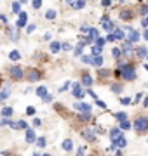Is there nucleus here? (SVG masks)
<instances>
[{"instance_id": "nucleus-1", "label": "nucleus", "mask_w": 148, "mask_h": 156, "mask_svg": "<svg viewBox=\"0 0 148 156\" xmlns=\"http://www.w3.org/2000/svg\"><path fill=\"white\" fill-rule=\"evenodd\" d=\"M117 75H119V76H122L124 80L132 82V80H136V78H138L136 66H134V64H131V62L119 61V64H117Z\"/></svg>"}, {"instance_id": "nucleus-2", "label": "nucleus", "mask_w": 148, "mask_h": 156, "mask_svg": "<svg viewBox=\"0 0 148 156\" xmlns=\"http://www.w3.org/2000/svg\"><path fill=\"white\" fill-rule=\"evenodd\" d=\"M134 130L139 134H145L148 130V118L146 116H139L138 120H134Z\"/></svg>"}, {"instance_id": "nucleus-3", "label": "nucleus", "mask_w": 148, "mask_h": 156, "mask_svg": "<svg viewBox=\"0 0 148 156\" xmlns=\"http://www.w3.org/2000/svg\"><path fill=\"white\" fill-rule=\"evenodd\" d=\"M9 75H11V78H14V80H23V78H24L23 68L17 66V64H14V66L9 68Z\"/></svg>"}, {"instance_id": "nucleus-4", "label": "nucleus", "mask_w": 148, "mask_h": 156, "mask_svg": "<svg viewBox=\"0 0 148 156\" xmlns=\"http://www.w3.org/2000/svg\"><path fill=\"white\" fill-rule=\"evenodd\" d=\"M40 76H42L40 71L39 69H35V68H30L28 71L24 73V78H26L28 82H37V80H40Z\"/></svg>"}, {"instance_id": "nucleus-5", "label": "nucleus", "mask_w": 148, "mask_h": 156, "mask_svg": "<svg viewBox=\"0 0 148 156\" xmlns=\"http://www.w3.org/2000/svg\"><path fill=\"white\" fill-rule=\"evenodd\" d=\"M70 85L73 87V89H72V95H73V97H77V99H82V97L86 95V92L82 90V85H80L79 82H77V83H70Z\"/></svg>"}, {"instance_id": "nucleus-6", "label": "nucleus", "mask_w": 148, "mask_h": 156, "mask_svg": "<svg viewBox=\"0 0 148 156\" xmlns=\"http://www.w3.org/2000/svg\"><path fill=\"white\" fill-rule=\"evenodd\" d=\"M73 108L79 113H91L92 111V106H91V104H87V102H75Z\"/></svg>"}, {"instance_id": "nucleus-7", "label": "nucleus", "mask_w": 148, "mask_h": 156, "mask_svg": "<svg viewBox=\"0 0 148 156\" xmlns=\"http://www.w3.org/2000/svg\"><path fill=\"white\" fill-rule=\"evenodd\" d=\"M101 26H103V30H105V31H108V33L115 28V24L110 21L108 16H103V17H101Z\"/></svg>"}, {"instance_id": "nucleus-8", "label": "nucleus", "mask_w": 148, "mask_h": 156, "mask_svg": "<svg viewBox=\"0 0 148 156\" xmlns=\"http://www.w3.org/2000/svg\"><path fill=\"white\" fill-rule=\"evenodd\" d=\"M17 14H19V19H17L16 26L17 28H24L26 23H28V14H26V12H17Z\"/></svg>"}, {"instance_id": "nucleus-9", "label": "nucleus", "mask_w": 148, "mask_h": 156, "mask_svg": "<svg viewBox=\"0 0 148 156\" xmlns=\"http://www.w3.org/2000/svg\"><path fill=\"white\" fill-rule=\"evenodd\" d=\"M112 35H113L115 40H124L125 38L124 30H120V28H113V30H112Z\"/></svg>"}, {"instance_id": "nucleus-10", "label": "nucleus", "mask_w": 148, "mask_h": 156, "mask_svg": "<svg viewBox=\"0 0 148 156\" xmlns=\"http://www.w3.org/2000/svg\"><path fill=\"white\" fill-rule=\"evenodd\" d=\"M134 17V12L129 11V9H124V11H120V19H124V21H129Z\"/></svg>"}, {"instance_id": "nucleus-11", "label": "nucleus", "mask_w": 148, "mask_h": 156, "mask_svg": "<svg viewBox=\"0 0 148 156\" xmlns=\"http://www.w3.org/2000/svg\"><path fill=\"white\" fill-rule=\"evenodd\" d=\"M87 33H89V35H87V44H91V42H94V38H96V37H98V35H99V33H98V30L96 28H89V30H87Z\"/></svg>"}, {"instance_id": "nucleus-12", "label": "nucleus", "mask_w": 148, "mask_h": 156, "mask_svg": "<svg viewBox=\"0 0 148 156\" xmlns=\"http://www.w3.org/2000/svg\"><path fill=\"white\" fill-rule=\"evenodd\" d=\"M139 38H141V37H139V33H138L136 30H134V28H129V42L136 44V42H138Z\"/></svg>"}, {"instance_id": "nucleus-13", "label": "nucleus", "mask_w": 148, "mask_h": 156, "mask_svg": "<svg viewBox=\"0 0 148 156\" xmlns=\"http://www.w3.org/2000/svg\"><path fill=\"white\" fill-rule=\"evenodd\" d=\"M82 137L87 140H94L96 139V135H94V130H89V128H86V130H82Z\"/></svg>"}, {"instance_id": "nucleus-14", "label": "nucleus", "mask_w": 148, "mask_h": 156, "mask_svg": "<svg viewBox=\"0 0 148 156\" xmlns=\"http://www.w3.org/2000/svg\"><path fill=\"white\" fill-rule=\"evenodd\" d=\"M122 132H124V130H120L119 127H117V128H113V130L110 132V139H112V142H113V140H117V139L120 137V135H124Z\"/></svg>"}, {"instance_id": "nucleus-15", "label": "nucleus", "mask_w": 148, "mask_h": 156, "mask_svg": "<svg viewBox=\"0 0 148 156\" xmlns=\"http://www.w3.org/2000/svg\"><path fill=\"white\" fill-rule=\"evenodd\" d=\"M91 64L92 66H96V68H99L103 64V57H101V54H98V56H91Z\"/></svg>"}, {"instance_id": "nucleus-16", "label": "nucleus", "mask_w": 148, "mask_h": 156, "mask_svg": "<svg viewBox=\"0 0 148 156\" xmlns=\"http://www.w3.org/2000/svg\"><path fill=\"white\" fill-rule=\"evenodd\" d=\"M35 139H37V134H35L33 130H30V128H26V142L28 144H33Z\"/></svg>"}, {"instance_id": "nucleus-17", "label": "nucleus", "mask_w": 148, "mask_h": 156, "mask_svg": "<svg viewBox=\"0 0 148 156\" xmlns=\"http://www.w3.org/2000/svg\"><path fill=\"white\" fill-rule=\"evenodd\" d=\"M61 147L66 151V153L72 151V149H73V140H72V139H65V140H63V144H61Z\"/></svg>"}, {"instance_id": "nucleus-18", "label": "nucleus", "mask_w": 148, "mask_h": 156, "mask_svg": "<svg viewBox=\"0 0 148 156\" xmlns=\"http://www.w3.org/2000/svg\"><path fill=\"white\" fill-rule=\"evenodd\" d=\"M120 50H122V54H129L132 50V42H124L122 47H120Z\"/></svg>"}, {"instance_id": "nucleus-19", "label": "nucleus", "mask_w": 148, "mask_h": 156, "mask_svg": "<svg viewBox=\"0 0 148 156\" xmlns=\"http://www.w3.org/2000/svg\"><path fill=\"white\" fill-rule=\"evenodd\" d=\"M112 144H115L117 147H125V146H127V140H125V137H124V135H120L119 139H117V140H113Z\"/></svg>"}, {"instance_id": "nucleus-20", "label": "nucleus", "mask_w": 148, "mask_h": 156, "mask_svg": "<svg viewBox=\"0 0 148 156\" xmlns=\"http://www.w3.org/2000/svg\"><path fill=\"white\" fill-rule=\"evenodd\" d=\"M82 83L87 85V87H92V76L87 75V73H84V75H82Z\"/></svg>"}, {"instance_id": "nucleus-21", "label": "nucleus", "mask_w": 148, "mask_h": 156, "mask_svg": "<svg viewBox=\"0 0 148 156\" xmlns=\"http://www.w3.org/2000/svg\"><path fill=\"white\" fill-rule=\"evenodd\" d=\"M79 120L80 122H89V120H92V111L91 113H79Z\"/></svg>"}, {"instance_id": "nucleus-22", "label": "nucleus", "mask_w": 148, "mask_h": 156, "mask_svg": "<svg viewBox=\"0 0 148 156\" xmlns=\"http://www.w3.org/2000/svg\"><path fill=\"white\" fill-rule=\"evenodd\" d=\"M12 113H14V109H12V108H9V106L2 108V116H6V118H11V116H12Z\"/></svg>"}, {"instance_id": "nucleus-23", "label": "nucleus", "mask_w": 148, "mask_h": 156, "mask_svg": "<svg viewBox=\"0 0 148 156\" xmlns=\"http://www.w3.org/2000/svg\"><path fill=\"white\" fill-rule=\"evenodd\" d=\"M35 144H37V147H46L47 139L46 137H37V139H35Z\"/></svg>"}, {"instance_id": "nucleus-24", "label": "nucleus", "mask_w": 148, "mask_h": 156, "mask_svg": "<svg viewBox=\"0 0 148 156\" xmlns=\"http://www.w3.org/2000/svg\"><path fill=\"white\" fill-rule=\"evenodd\" d=\"M59 49H61V44H59V42H51V52L52 54H57Z\"/></svg>"}, {"instance_id": "nucleus-25", "label": "nucleus", "mask_w": 148, "mask_h": 156, "mask_svg": "<svg viewBox=\"0 0 148 156\" xmlns=\"http://www.w3.org/2000/svg\"><path fill=\"white\" fill-rule=\"evenodd\" d=\"M9 59H11V61H19V59H21V54H19L17 50H12V52H9Z\"/></svg>"}, {"instance_id": "nucleus-26", "label": "nucleus", "mask_w": 148, "mask_h": 156, "mask_svg": "<svg viewBox=\"0 0 148 156\" xmlns=\"http://www.w3.org/2000/svg\"><path fill=\"white\" fill-rule=\"evenodd\" d=\"M119 128L120 130H129V128H131V122H127V120H120Z\"/></svg>"}, {"instance_id": "nucleus-27", "label": "nucleus", "mask_w": 148, "mask_h": 156, "mask_svg": "<svg viewBox=\"0 0 148 156\" xmlns=\"http://www.w3.org/2000/svg\"><path fill=\"white\" fill-rule=\"evenodd\" d=\"M72 5H73V9H84V7H86V0H77V2H73V4H72Z\"/></svg>"}, {"instance_id": "nucleus-28", "label": "nucleus", "mask_w": 148, "mask_h": 156, "mask_svg": "<svg viewBox=\"0 0 148 156\" xmlns=\"http://www.w3.org/2000/svg\"><path fill=\"white\" fill-rule=\"evenodd\" d=\"M9 95H11V92H9V87H7V89H4L2 92H0V102H2V101H6Z\"/></svg>"}, {"instance_id": "nucleus-29", "label": "nucleus", "mask_w": 148, "mask_h": 156, "mask_svg": "<svg viewBox=\"0 0 148 156\" xmlns=\"http://www.w3.org/2000/svg\"><path fill=\"white\" fill-rule=\"evenodd\" d=\"M146 54H148L146 47H139V49H138V57H141V59H145V57H146Z\"/></svg>"}, {"instance_id": "nucleus-30", "label": "nucleus", "mask_w": 148, "mask_h": 156, "mask_svg": "<svg viewBox=\"0 0 148 156\" xmlns=\"http://www.w3.org/2000/svg\"><path fill=\"white\" fill-rule=\"evenodd\" d=\"M94 42H96V45H99V47H103V45L106 44V38H103V37H99V35H98L96 38H94Z\"/></svg>"}, {"instance_id": "nucleus-31", "label": "nucleus", "mask_w": 148, "mask_h": 156, "mask_svg": "<svg viewBox=\"0 0 148 156\" xmlns=\"http://www.w3.org/2000/svg\"><path fill=\"white\" fill-rule=\"evenodd\" d=\"M35 92H37V95H39V97H44V95L47 94V89H46V87H39Z\"/></svg>"}, {"instance_id": "nucleus-32", "label": "nucleus", "mask_w": 148, "mask_h": 156, "mask_svg": "<svg viewBox=\"0 0 148 156\" xmlns=\"http://www.w3.org/2000/svg\"><path fill=\"white\" fill-rule=\"evenodd\" d=\"M103 52V47L99 45H92V56H98V54H101Z\"/></svg>"}, {"instance_id": "nucleus-33", "label": "nucleus", "mask_w": 148, "mask_h": 156, "mask_svg": "<svg viewBox=\"0 0 148 156\" xmlns=\"http://www.w3.org/2000/svg\"><path fill=\"white\" fill-rule=\"evenodd\" d=\"M12 12H14V14L21 12V4H19V2H14V4H12Z\"/></svg>"}, {"instance_id": "nucleus-34", "label": "nucleus", "mask_w": 148, "mask_h": 156, "mask_svg": "<svg viewBox=\"0 0 148 156\" xmlns=\"http://www.w3.org/2000/svg\"><path fill=\"white\" fill-rule=\"evenodd\" d=\"M112 56H113V57H117V59H119V57L122 56V50H120L119 47H115V49H112Z\"/></svg>"}, {"instance_id": "nucleus-35", "label": "nucleus", "mask_w": 148, "mask_h": 156, "mask_svg": "<svg viewBox=\"0 0 148 156\" xmlns=\"http://www.w3.org/2000/svg\"><path fill=\"white\" fill-rule=\"evenodd\" d=\"M112 92H115V94L122 92V85H120V83H113V85H112Z\"/></svg>"}, {"instance_id": "nucleus-36", "label": "nucleus", "mask_w": 148, "mask_h": 156, "mask_svg": "<svg viewBox=\"0 0 148 156\" xmlns=\"http://www.w3.org/2000/svg\"><path fill=\"white\" fill-rule=\"evenodd\" d=\"M115 118H117V120H127V115H125L124 111H119V113H115Z\"/></svg>"}, {"instance_id": "nucleus-37", "label": "nucleus", "mask_w": 148, "mask_h": 156, "mask_svg": "<svg viewBox=\"0 0 148 156\" xmlns=\"http://www.w3.org/2000/svg\"><path fill=\"white\" fill-rule=\"evenodd\" d=\"M56 16H57V14H56V11H54V9H51V11L46 12V17H47V19H54Z\"/></svg>"}, {"instance_id": "nucleus-38", "label": "nucleus", "mask_w": 148, "mask_h": 156, "mask_svg": "<svg viewBox=\"0 0 148 156\" xmlns=\"http://www.w3.org/2000/svg\"><path fill=\"white\" fill-rule=\"evenodd\" d=\"M7 35H11V38L12 40H17V33L14 31L12 28H7Z\"/></svg>"}, {"instance_id": "nucleus-39", "label": "nucleus", "mask_w": 148, "mask_h": 156, "mask_svg": "<svg viewBox=\"0 0 148 156\" xmlns=\"http://www.w3.org/2000/svg\"><path fill=\"white\" fill-rule=\"evenodd\" d=\"M96 106H98V108H101V109H106V108H108V106H106V102H103V101H99L98 97H96Z\"/></svg>"}, {"instance_id": "nucleus-40", "label": "nucleus", "mask_w": 148, "mask_h": 156, "mask_svg": "<svg viewBox=\"0 0 148 156\" xmlns=\"http://www.w3.org/2000/svg\"><path fill=\"white\" fill-rule=\"evenodd\" d=\"M82 49H84L82 45H77V47H75V50H73V54H75L77 57H79V56H82Z\"/></svg>"}, {"instance_id": "nucleus-41", "label": "nucleus", "mask_w": 148, "mask_h": 156, "mask_svg": "<svg viewBox=\"0 0 148 156\" xmlns=\"http://www.w3.org/2000/svg\"><path fill=\"white\" fill-rule=\"evenodd\" d=\"M31 5H33V9H40L42 7V0H31Z\"/></svg>"}, {"instance_id": "nucleus-42", "label": "nucleus", "mask_w": 148, "mask_h": 156, "mask_svg": "<svg viewBox=\"0 0 148 156\" xmlns=\"http://www.w3.org/2000/svg\"><path fill=\"white\" fill-rule=\"evenodd\" d=\"M17 125H19V128H23V130H26V128H28V123L24 122V120H19V122H17Z\"/></svg>"}, {"instance_id": "nucleus-43", "label": "nucleus", "mask_w": 148, "mask_h": 156, "mask_svg": "<svg viewBox=\"0 0 148 156\" xmlns=\"http://www.w3.org/2000/svg\"><path fill=\"white\" fill-rule=\"evenodd\" d=\"M61 49H63V50H72V44H68V42H63V44H61Z\"/></svg>"}, {"instance_id": "nucleus-44", "label": "nucleus", "mask_w": 148, "mask_h": 156, "mask_svg": "<svg viewBox=\"0 0 148 156\" xmlns=\"http://www.w3.org/2000/svg\"><path fill=\"white\" fill-rule=\"evenodd\" d=\"M26 115H28V116H33V115H35V108L33 106L26 108Z\"/></svg>"}, {"instance_id": "nucleus-45", "label": "nucleus", "mask_w": 148, "mask_h": 156, "mask_svg": "<svg viewBox=\"0 0 148 156\" xmlns=\"http://www.w3.org/2000/svg\"><path fill=\"white\" fill-rule=\"evenodd\" d=\"M98 75H99V76H108L110 71H108V69H99V71H98Z\"/></svg>"}, {"instance_id": "nucleus-46", "label": "nucleus", "mask_w": 148, "mask_h": 156, "mask_svg": "<svg viewBox=\"0 0 148 156\" xmlns=\"http://www.w3.org/2000/svg\"><path fill=\"white\" fill-rule=\"evenodd\" d=\"M35 28H37L35 24H28V26H26V33H33V31H35Z\"/></svg>"}, {"instance_id": "nucleus-47", "label": "nucleus", "mask_w": 148, "mask_h": 156, "mask_svg": "<svg viewBox=\"0 0 148 156\" xmlns=\"http://www.w3.org/2000/svg\"><path fill=\"white\" fill-rule=\"evenodd\" d=\"M70 83H72V82H65V85H63L61 89H59V92H65V90H68V89H70Z\"/></svg>"}, {"instance_id": "nucleus-48", "label": "nucleus", "mask_w": 148, "mask_h": 156, "mask_svg": "<svg viewBox=\"0 0 148 156\" xmlns=\"http://www.w3.org/2000/svg\"><path fill=\"white\" fill-rule=\"evenodd\" d=\"M139 14H141V16H146L148 14V5H143L141 11H139Z\"/></svg>"}, {"instance_id": "nucleus-49", "label": "nucleus", "mask_w": 148, "mask_h": 156, "mask_svg": "<svg viewBox=\"0 0 148 156\" xmlns=\"http://www.w3.org/2000/svg\"><path fill=\"white\" fill-rule=\"evenodd\" d=\"M42 99H44V102H51V101H52V95H51V94H46Z\"/></svg>"}, {"instance_id": "nucleus-50", "label": "nucleus", "mask_w": 148, "mask_h": 156, "mask_svg": "<svg viewBox=\"0 0 148 156\" xmlns=\"http://www.w3.org/2000/svg\"><path fill=\"white\" fill-rule=\"evenodd\" d=\"M120 102H122V104H131L132 101L129 99V97H122V99H120Z\"/></svg>"}, {"instance_id": "nucleus-51", "label": "nucleus", "mask_w": 148, "mask_h": 156, "mask_svg": "<svg viewBox=\"0 0 148 156\" xmlns=\"http://www.w3.org/2000/svg\"><path fill=\"white\" fill-rule=\"evenodd\" d=\"M101 5L103 7H110L112 5V0H101Z\"/></svg>"}, {"instance_id": "nucleus-52", "label": "nucleus", "mask_w": 148, "mask_h": 156, "mask_svg": "<svg viewBox=\"0 0 148 156\" xmlns=\"http://www.w3.org/2000/svg\"><path fill=\"white\" fill-rule=\"evenodd\" d=\"M141 26H143V28H146V26H148V19L145 16H143V19H141Z\"/></svg>"}, {"instance_id": "nucleus-53", "label": "nucleus", "mask_w": 148, "mask_h": 156, "mask_svg": "<svg viewBox=\"0 0 148 156\" xmlns=\"http://www.w3.org/2000/svg\"><path fill=\"white\" fill-rule=\"evenodd\" d=\"M86 94H89V95L92 97V99H96V97H98V95H96V92H92V89H89V90L86 92Z\"/></svg>"}, {"instance_id": "nucleus-54", "label": "nucleus", "mask_w": 148, "mask_h": 156, "mask_svg": "<svg viewBox=\"0 0 148 156\" xmlns=\"http://www.w3.org/2000/svg\"><path fill=\"white\" fill-rule=\"evenodd\" d=\"M9 122H11V120H7V118L4 116V120L0 122V125H2V127H6V125H9Z\"/></svg>"}, {"instance_id": "nucleus-55", "label": "nucleus", "mask_w": 148, "mask_h": 156, "mask_svg": "<svg viewBox=\"0 0 148 156\" xmlns=\"http://www.w3.org/2000/svg\"><path fill=\"white\" fill-rule=\"evenodd\" d=\"M82 61L87 62V64H91V57H89V56H82Z\"/></svg>"}, {"instance_id": "nucleus-56", "label": "nucleus", "mask_w": 148, "mask_h": 156, "mask_svg": "<svg viewBox=\"0 0 148 156\" xmlns=\"http://www.w3.org/2000/svg\"><path fill=\"white\" fill-rule=\"evenodd\" d=\"M89 28H91V26H89V24H82V28H80V30H82V31H84V33H87V30H89Z\"/></svg>"}, {"instance_id": "nucleus-57", "label": "nucleus", "mask_w": 148, "mask_h": 156, "mask_svg": "<svg viewBox=\"0 0 148 156\" xmlns=\"http://www.w3.org/2000/svg\"><path fill=\"white\" fill-rule=\"evenodd\" d=\"M33 125H35V127H39V125H42V120H39V118H35V120H33Z\"/></svg>"}, {"instance_id": "nucleus-58", "label": "nucleus", "mask_w": 148, "mask_h": 156, "mask_svg": "<svg viewBox=\"0 0 148 156\" xmlns=\"http://www.w3.org/2000/svg\"><path fill=\"white\" fill-rule=\"evenodd\" d=\"M84 153H86V149H84V147H79V149H77V154H79V156H82Z\"/></svg>"}, {"instance_id": "nucleus-59", "label": "nucleus", "mask_w": 148, "mask_h": 156, "mask_svg": "<svg viewBox=\"0 0 148 156\" xmlns=\"http://www.w3.org/2000/svg\"><path fill=\"white\" fill-rule=\"evenodd\" d=\"M0 21H2V24H7V17L0 14Z\"/></svg>"}, {"instance_id": "nucleus-60", "label": "nucleus", "mask_w": 148, "mask_h": 156, "mask_svg": "<svg viewBox=\"0 0 148 156\" xmlns=\"http://www.w3.org/2000/svg\"><path fill=\"white\" fill-rule=\"evenodd\" d=\"M143 99V97H141ZM143 108H148V97H145V99H143Z\"/></svg>"}, {"instance_id": "nucleus-61", "label": "nucleus", "mask_w": 148, "mask_h": 156, "mask_svg": "<svg viewBox=\"0 0 148 156\" xmlns=\"http://www.w3.org/2000/svg\"><path fill=\"white\" fill-rule=\"evenodd\" d=\"M141 97H143V94H138V95H136V99H134V102H138V101H141Z\"/></svg>"}, {"instance_id": "nucleus-62", "label": "nucleus", "mask_w": 148, "mask_h": 156, "mask_svg": "<svg viewBox=\"0 0 148 156\" xmlns=\"http://www.w3.org/2000/svg\"><path fill=\"white\" fill-rule=\"evenodd\" d=\"M44 40H51V33H46V35H44Z\"/></svg>"}, {"instance_id": "nucleus-63", "label": "nucleus", "mask_w": 148, "mask_h": 156, "mask_svg": "<svg viewBox=\"0 0 148 156\" xmlns=\"http://www.w3.org/2000/svg\"><path fill=\"white\" fill-rule=\"evenodd\" d=\"M65 2H66V4H70V5H72V4H73V0H65Z\"/></svg>"}]
</instances>
